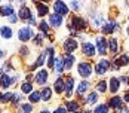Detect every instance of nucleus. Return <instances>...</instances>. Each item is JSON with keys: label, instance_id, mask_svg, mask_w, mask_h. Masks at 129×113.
Listing matches in <instances>:
<instances>
[{"label": "nucleus", "instance_id": "nucleus-1", "mask_svg": "<svg viewBox=\"0 0 129 113\" xmlns=\"http://www.w3.org/2000/svg\"><path fill=\"white\" fill-rule=\"evenodd\" d=\"M68 28H71L73 31H76V30H85L86 28V21L82 16H73L71 21H68Z\"/></svg>", "mask_w": 129, "mask_h": 113}, {"label": "nucleus", "instance_id": "nucleus-2", "mask_svg": "<svg viewBox=\"0 0 129 113\" xmlns=\"http://www.w3.org/2000/svg\"><path fill=\"white\" fill-rule=\"evenodd\" d=\"M33 36H34V31H33L31 27H22V28L18 30V39L21 42H27V40H30Z\"/></svg>", "mask_w": 129, "mask_h": 113}, {"label": "nucleus", "instance_id": "nucleus-3", "mask_svg": "<svg viewBox=\"0 0 129 113\" xmlns=\"http://www.w3.org/2000/svg\"><path fill=\"white\" fill-rule=\"evenodd\" d=\"M77 72L82 77H89L92 75V65L89 63H80L77 67Z\"/></svg>", "mask_w": 129, "mask_h": 113}, {"label": "nucleus", "instance_id": "nucleus-4", "mask_svg": "<svg viewBox=\"0 0 129 113\" xmlns=\"http://www.w3.org/2000/svg\"><path fill=\"white\" fill-rule=\"evenodd\" d=\"M53 9H55V13H58L61 16H64V15L68 13V6L65 5L64 2H55L53 3Z\"/></svg>", "mask_w": 129, "mask_h": 113}, {"label": "nucleus", "instance_id": "nucleus-5", "mask_svg": "<svg viewBox=\"0 0 129 113\" xmlns=\"http://www.w3.org/2000/svg\"><path fill=\"white\" fill-rule=\"evenodd\" d=\"M108 67H110V61H107V60H100L96 65H95V72H96V75H104L107 70H108Z\"/></svg>", "mask_w": 129, "mask_h": 113}, {"label": "nucleus", "instance_id": "nucleus-6", "mask_svg": "<svg viewBox=\"0 0 129 113\" xmlns=\"http://www.w3.org/2000/svg\"><path fill=\"white\" fill-rule=\"evenodd\" d=\"M48 77H49V73H48V70H39L37 72V75L34 77V80H36V83H39V85H45L46 82H48Z\"/></svg>", "mask_w": 129, "mask_h": 113}, {"label": "nucleus", "instance_id": "nucleus-7", "mask_svg": "<svg viewBox=\"0 0 129 113\" xmlns=\"http://www.w3.org/2000/svg\"><path fill=\"white\" fill-rule=\"evenodd\" d=\"M90 22H92V27H95V28L104 25V15L103 13H92L90 15Z\"/></svg>", "mask_w": 129, "mask_h": 113}, {"label": "nucleus", "instance_id": "nucleus-8", "mask_svg": "<svg viewBox=\"0 0 129 113\" xmlns=\"http://www.w3.org/2000/svg\"><path fill=\"white\" fill-rule=\"evenodd\" d=\"M15 80H16V77H11V75L3 73V76L0 77V86L2 88H9Z\"/></svg>", "mask_w": 129, "mask_h": 113}, {"label": "nucleus", "instance_id": "nucleus-9", "mask_svg": "<svg viewBox=\"0 0 129 113\" xmlns=\"http://www.w3.org/2000/svg\"><path fill=\"white\" fill-rule=\"evenodd\" d=\"M19 18H21L22 21H30V19L33 18V13L30 11V8H27L24 3L21 5V9H19Z\"/></svg>", "mask_w": 129, "mask_h": 113}, {"label": "nucleus", "instance_id": "nucleus-10", "mask_svg": "<svg viewBox=\"0 0 129 113\" xmlns=\"http://www.w3.org/2000/svg\"><path fill=\"white\" fill-rule=\"evenodd\" d=\"M76 49H77V42L74 39H67L64 42V51L67 54H71V52H74Z\"/></svg>", "mask_w": 129, "mask_h": 113}, {"label": "nucleus", "instance_id": "nucleus-11", "mask_svg": "<svg viewBox=\"0 0 129 113\" xmlns=\"http://www.w3.org/2000/svg\"><path fill=\"white\" fill-rule=\"evenodd\" d=\"M107 48H108V43L104 37H96V49L101 55H105L107 52Z\"/></svg>", "mask_w": 129, "mask_h": 113}, {"label": "nucleus", "instance_id": "nucleus-12", "mask_svg": "<svg viewBox=\"0 0 129 113\" xmlns=\"http://www.w3.org/2000/svg\"><path fill=\"white\" fill-rule=\"evenodd\" d=\"M15 15V11H13L12 5H2L0 6V16H12Z\"/></svg>", "mask_w": 129, "mask_h": 113}, {"label": "nucleus", "instance_id": "nucleus-13", "mask_svg": "<svg viewBox=\"0 0 129 113\" xmlns=\"http://www.w3.org/2000/svg\"><path fill=\"white\" fill-rule=\"evenodd\" d=\"M116 28L119 30V25H117L114 21H108V22H105V24L103 25V28H101V30H103L104 34H111Z\"/></svg>", "mask_w": 129, "mask_h": 113}, {"label": "nucleus", "instance_id": "nucleus-14", "mask_svg": "<svg viewBox=\"0 0 129 113\" xmlns=\"http://www.w3.org/2000/svg\"><path fill=\"white\" fill-rule=\"evenodd\" d=\"M62 24V16L58 15V13H51L49 15V25L52 27H59Z\"/></svg>", "mask_w": 129, "mask_h": 113}, {"label": "nucleus", "instance_id": "nucleus-15", "mask_svg": "<svg viewBox=\"0 0 129 113\" xmlns=\"http://www.w3.org/2000/svg\"><path fill=\"white\" fill-rule=\"evenodd\" d=\"M64 69H65L64 67V58H61V57L55 58V64H53V70H55V73H56V75H61Z\"/></svg>", "mask_w": 129, "mask_h": 113}, {"label": "nucleus", "instance_id": "nucleus-16", "mask_svg": "<svg viewBox=\"0 0 129 113\" xmlns=\"http://www.w3.org/2000/svg\"><path fill=\"white\" fill-rule=\"evenodd\" d=\"M129 64V55H122L114 60V69H120L123 65H128Z\"/></svg>", "mask_w": 129, "mask_h": 113}, {"label": "nucleus", "instance_id": "nucleus-17", "mask_svg": "<svg viewBox=\"0 0 129 113\" xmlns=\"http://www.w3.org/2000/svg\"><path fill=\"white\" fill-rule=\"evenodd\" d=\"M82 52L86 55V57H93L95 55V48L92 43H83L82 45Z\"/></svg>", "mask_w": 129, "mask_h": 113}, {"label": "nucleus", "instance_id": "nucleus-18", "mask_svg": "<svg viewBox=\"0 0 129 113\" xmlns=\"http://www.w3.org/2000/svg\"><path fill=\"white\" fill-rule=\"evenodd\" d=\"M73 86H74V79L73 77H67L65 79V94H67V97H71Z\"/></svg>", "mask_w": 129, "mask_h": 113}, {"label": "nucleus", "instance_id": "nucleus-19", "mask_svg": "<svg viewBox=\"0 0 129 113\" xmlns=\"http://www.w3.org/2000/svg\"><path fill=\"white\" fill-rule=\"evenodd\" d=\"M53 89H55L58 94H61L62 91H65V80L64 79L58 77V79L55 80V83H53Z\"/></svg>", "mask_w": 129, "mask_h": 113}, {"label": "nucleus", "instance_id": "nucleus-20", "mask_svg": "<svg viewBox=\"0 0 129 113\" xmlns=\"http://www.w3.org/2000/svg\"><path fill=\"white\" fill-rule=\"evenodd\" d=\"M34 5H36V8H37V13H39L40 16H45L46 13L49 12V8H48V5H46V3H40V2H36Z\"/></svg>", "mask_w": 129, "mask_h": 113}, {"label": "nucleus", "instance_id": "nucleus-21", "mask_svg": "<svg viewBox=\"0 0 129 113\" xmlns=\"http://www.w3.org/2000/svg\"><path fill=\"white\" fill-rule=\"evenodd\" d=\"M122 103L123 100L120 98V97H111V100L108 101V107H111V109H120L122 107Z\"/></svg>", "mask_w": 129, "mask_h": 113}, {"label": "nucleus", "instance_id": "nucleus-22", "mask_svg": "<svg viewBox=\"0 0 129 113\" xmlns=\"http://www.w3.org/2000/svg\"><path fill=\"white\" fill-rule=\"evenodd\" d=\"M0 36L3 39H11L12 37V28L8 25H2L0 27Z\"/></svg>", "mask_w": 129, "mask_h": 113}, {"label": "nucleus", "instance_id": "nucleus-23", "mask_svg": "<svg viewBox=\"0 0 129 113\" xmlns=\"http://www.w3.org/2000/svg\"><path fill=\"white\" fill-rule=\"evenodd\" d=\"M110 91L113 92V94H116L117 91H119V88H120V80L117 79V77H111L110 79Z\"/></svg>", "mask_w": 129, "mask_h": 113}, {"label": "nucleus", "instance_id": "nucleus-24", "mask_svg": "<svg viewBox=\"0 0 129 113\" xmlns=\"http://www.w3.org/2000/svg\"><path fill=\"white\" fill-rule=\"evenodd\" d=\"M74 57L71 55V54H67L65 55V58H64V67L67 69V70H70L71 67H73V64H74Z\"/></svg>", "mask_w": 129, "mask_h": 113}, {"label": "nucleus", "instance_id": "nucleus-25", "mask_svg": "<svg viewBox=\"0 0 129 113\" xmlns=\"http://www.w3.org/2000/svg\"><path fill=\"white\" fill-rule=\"evenodd\" d=\"M65 109H67L70 113H77L80 107H79V103H77V101H68Z\"/></svg>", "mask_w": 129, "mask_h": 113}, {"label": "nucleus", "instance_id": "nucleus-26", "mask_svg": "<svg viewBox=\"0 0 129 113\" xmlns=\"http://www.w3.org/2000/svg\"><path fill=\"white\" fill-rule=\"evenodd\" d=\"M40 95H42V100H45V101H49L51 100V97H52V89L51 88H43L42 91H40Z\"/></svg>", "mask_w": 129, "mask_h": 113}, {"label": "nucleus", "instance_id": "nucleus-27", "mask_svg": "<svg viewBox=\"0 0 129 113\" xmlns=\"http://www.w3.org/2000/svg\"><path fill=\"white\" fill-rule=\"evenodd\" d=\"M108 49L111 51L113 54H116L117 51H119V43H117V39L111 37L110 40H108Z\"/></svg>", "mask_w": 129, "mask_h": 113}, {"label": "nucleus", "instance_id": "nucleus-28", "mask_svg": "<svg viewBox=\"0 0 129 113\" xmlns=\"http://www.w3.org/2000/svg\"><path fill=\"white\" fill-rule=\"evenodd\" d=\"M46 54H48V65H49V67H53V64H55V58H53V48H48V49H46Z\"/></svg>", "mask_w": 129, "mask_h": 113}, {"label": "nucleus", "instance_id": "nucleus-29", "mask_svg": "<svg viewBox=\"0 0 129 113\" xmlns=\"http://www.w3.org/2000/svg\"><path fill=\"white\" fill-rule=\"evenodd\" d=\"M28 100H30V103H39L40 100H42V95H40L39 91H34V92H31L30 94V97H28Z\"/></svg>", "mask_w": 129, "mask_h": 113}, {"label": "nucleus", "instance_id": "nucleus-30", "mask_svg": "<svg viewBox=\"0 0 129 113\" xmlns=\"http://www.w3.org/2000/svg\"><path fill=\"white\" fill-rule=\"evenodd\" d=\"M88 88H89V82H86V80H85V82H82V83L77 86V94H79V95H83V94L88 91Z\"/></svg>", "mask_w": 129, "mask_h": 113}, {"label": "nucleus", "instance_id": "nucleus-31", "mask_svg": "<svg viewBox=\"0 0 129 113\" xmlns=\"http://www.w3.org/2000/svg\"><path fill=\"white\" fill-rule=\"evenodd\" d=\"M45 58H46V51H45L43 54H40V57L37 58V61H36V63L33 64V65H31V69L34 70V69H37V67H40L42 64L45 63Z\"/></svg>", "mask_w": 129, "mask_h": 113}, {"label": "nucleus", "instance_id": "nucleus-32", "mask_svg": "<svg viewBox=\"0 0 129 113\" xmlns=\"http://www.w3.org/2000/svg\"><path fill=\"white\" fill-rule=\"evenodd\" d=\"M21 91H22L24 94H31V92H33V85H31L30 82H24V83L21 85Z\"/></svg>", "mask_w": 129, "mask_h": 113}, {"label": "nucleus", "instance_id": "nucleus-33", "mask_svg": "<svg viewBox=\"0 0 129 113\" xmlns=\"http://www.w3.org/2000/svg\"><path fill=\"white\" fill-rule=\"evenodd\" d=\"M31 110H33V106L30 103L21 104V107H19V113H31Z\"/></svg>", "mask_w": 129, "mask_h": 113}, {"label": "nucleus", "instance_id": "nucleus-34", "mask_svg": "<svg viewBox=\"0 0 129 113\" xmlns=\"http://www.w3.org/2000/svg\"><path fill=\"white\" fill-rule=\"evenodd\" d=\"M93 113H108V104H100L93 110Z\"/></svg>", "mask_w": 129, "mask_h": 113}, {"label": "nucleus", "instance_id": "nucleus-35", "mask_svg": "<svg viewBox=\"0 0 129 113\" xmlns=\"http://www.w3.org/2000/svg\"><path fill=\"white\" fill-rule=\"evenodd\" d=\"M98 100V94L96 92H90L89 95H88V98H86V103H95V101Z\"/></svg>", "mask_w": 129, "mask_h": 113}, {"label": "nucleus", "instance_id": "nucleus-36", "mask_svg": "<svg viewBox=\"0 0 129 113\" xmlns=\"http://www.w3.org/2000/svg\"><path fill=\"white\" fill-rule=\"evenodd\" d=\"M96 91H100V92H105V91H107V83H105V80L98 82V85H96Z\"/></svg>", "mask_w": 129, "mask_h": 113}, {"label": "nucleus", "instance_id": "nucleus-37", "mask_svg": "<svg viewBox=\"0 0 129 113\" xmlns=\"http://www.w3.org/2000/svg\"><path fill=\"white\" fill-rule=\"evenodd\" d=\"M39 28L42 33H48L49 31V24H46V21H42L39 24Z\"/></svg>", "mask_w": 129, "mask_h": 113}, {"label": "nucleus", "instance_id": "nucleus-38", "mask_svg": "<svg viewBox=\"0 0 129 113\" xmlns=\"http://www.w3.org/2000/svg\"><path fill=\"white\" fill-rule=\"evenodd\" d=\"M42 40H43V36H42V34H37V36H34V40H33V42L39 46V45H42Z\"/></svg>", "mask_w": 129, "mask_h": 113}, {"label": "nucleus", "instance_id": "nucleus-39", "mask_svg": "<svg viewBox=\"0 0 129 113\" xmlns=\"http://www.w3.org/2000/svg\"><path fill=\"white\" fill-rule=\"evenodd\" d=\"M70 5H71V8H73L74 11H79V9H80V3H77V2H71Z\"/></svg>", "mask_w": 129, "mask_h": 113}, {"label": "nucleus", "instance_id": "nucleus-40", "mask_svg": "<svg viewBox=\"0 0 129 113\" xmlns=\"http://www.w3.org/2000/svg\"><path fill=\"white\" fill-rule=\"evenodd\" d=\"M116 113H129V109H128V107H123V106H122L120 109H117V110H116Z\"/></svg>", "mask_w": 129, "mask_h": 113}, {"label": "nucleus", "instance_id": "nucleus-41", "mask_svg": "<svg viewBox=\"0 0 129 113\" xmlns=\"http://www.w3.org/2000/svg\"><path fill=\"white\" fill-rule=\"evenodd\" d=\"M53 113H67V109L65 107H58V109H55Z\"/></svg>", "mask_w": 129, "mask_h": 113}, {"label": "nucleus", "instance_id": "nucleus-42", "mask_svg": "<svg viewBox=\"0 0 129 113\" xmlns=\"http://www.w3.org/2000/svg\"><path fill=\"white\" fill-rule=\"evenodd\" d=\"M9 21H11L12 24H15V22L18 21V16H16V15H12V16H9Z\"/></svg>", "mask_w": 129, "mask_h": 113}, {"label": "nucleus", "instance_id": "nucleus-43", "mask_svg": "<svg viewBox=\"0 0 129 113\" xmlns=\"http://www.w3.org/2000/svg\"><path fill=\"white\" fill-rule=\"evenodd\" d=\"M28 48H25V46H22V48H21V51H19V54H21V55H27V54H28Z\"/></svg>", "mask_w": 129, "mask_h": 113}, {"label": "nucleus", "instance_id": "nucleus-44", "mask_svg": "<svg viewBox=\"0 0 129 113\" xmlns=\"http://www.w3.org/2000/svg\"><path fill=\"white\" fill-rule=\"evenodd\" d=\"M119 80H123V82H129V77H128V76H123V77H120Z\"/></svg>", "mask_w": 129, "mask_h": 113}, {"label": "nucleus", "instance_id": "nucleus-45", "mask_svg": "<svg viewBox=\"0 0 129 113\" xmlns=\"http://www.w3.org/2000/svg\"><path fill=\"white\" fill-rule=\"evenodd\" d=\"M123 100L129 103V92H126V94H125V98H123Z\"/></svg>", "mask_w": 129, "mask_h": 113}, {"label": "nucleus", "instance_id": "nucleus-46", "mask_svg": "<svg viewBox=\"0 0 129 113\" xmlns=\"http://www.w3.org/2000/svg\"><path fill=\"white\" fill-rule=\"evenodd\" d=\"M0 103H5V95L3 94H0Z\"/></svg>", "mask_w": 129, "mask_h": 113}, {"label": "nucleus", "instance_id": "nucleus-47", "mask_svg": "<svg viewBox=\"0 0 129 113\" xmlns=\"http://www.w3.org/2000/svg\"><path fill=\"white\" fill-rule=\"evenodd\" d=\"M3 57H5V52H3V51L0 49V58H3Z\"/></svg>", "mask_w": 129, "mask_h": 113}, {"label": "nucleus", "instance_id": "nucleus-48", "mask_svg": "<svg viewBox=\"0 0 129 113\" xmlns=\"http://www.w3.org/2000/svg\"><path fill=\"white\" fill-rule=\"evenodd\" d=\"M40 113H51V112H49L48 109H45V110H42V112H40Z\"/></svg>", "mask_w": 129, "mask_h": 113}, {"label": "nucleus", "instance_id": "nucleus-49", "mask_svg": "<svg viewBox=\"0 0 129 113\" xmlns=\"http://www.w3.org/2000/svg\"><path fill=\"white\" fill-rule=\"evenodd\" d=\"M2 76H3V69L0 67V77H2Z\"/></svg>", "mask_w": 129, "mask_h": 113}, {"label": "nucleus", "instance_id": "nucleus-50", "mask_svg": "<svg viewBox=\"0 0 129 113\" xmlns=\"http://www.w3.org/2000/svg\"><path fill=\"white\" fill-rule=\"evenodd\" d=\"M126 33H128V36H129V25L126 27Z\"/></svg>", "mask_w": 129, "mask_h": 113}, {"label": "nucleus", "instance_id": "nucleus-51", "mask_svg": "<svg viewBox=\"0 0 129 113\" xmlns=\"http://www.w3.org/2000/svg\"><path fill=\"white\" fill-rule=\"evenodd\" d=\"M85 113H93V112H90V110H86V112H85Z\"/></svg>", "mask_w": 129, "mask_h": 113}, {"label": "nucleus", "instance_id": "nucleus-52", "mask_svg": "<svg viewBox=\"0 0 129 113\" xmlns=\"http://www.w3.org/2000/svg\"><path fill=\"white\" fill-rule=\"evenodd\" d=\"M77 113H79V112H77Z\"/></svg>", "mask_w": 129, "mask_h": 113}]
</instances>
